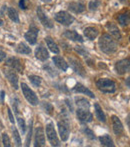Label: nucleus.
<instances>
[{"instance_id":"obj_47","label":"nucleus","mask_w":130,"mask_h":147,"mask_svg":"<svg viewBox=\"0 0 130 147\" xmlns=\"http://www.w3.org/2000/svg\"><path fill=\"white\" fill-rule=\"evenodd\" d=\"M3 25V21H2V19H0V26Z\"/></svg>"},{"instance_id":"obj_44","label":"nucleus","mask_w":130,"mask_h":147,"mask_svg":"<svg viewBox=\"0 0 130 147\" xmlns=\"http://www.w3.org/2000/svg\"><path fill=\"white\" fill-rule=\"evenodd\" d=\"M4 99V91H1V100L3 101Z\"/></svg>"},{"instance_id":"obj_11","label":"nucleus","mask_w":130,"mask_h":147,"mask_svg":"<svg viewBox=\"0 0 130 147\" xmlns=\"http://www.w3.org/2000/svg\"><path fill=\"white\" fill-rule=\"evenodd\" d=\"M37 16H38L39 20H40V22L43 24V25L45 26V27L47 28H53V23L52 21H51L50 19H49L48 16L45 14V12L43 11V9L40 7V6H38L37 7Z\"/></svg>"},{"instance_id":"obj_41","label":"nucleus","mask_w":130,"mask_h":147,"mask_svg":"<svg viewBox=\"0 0 130 147\" xmlns=\"http://www.w3.org/2000/svg\"><path fill=\"white\" fill-rule=\"evenodd\" d=\"M18 104H19V103H18V99H16L15 98V102H13V109H14V112L16 113V114H19V109H18Z\"/></svg>"},{"instance_id":"obj_48","label":"nucleus","mask_w":130,"mask_h":147,"mask_svg":"<svg viewBox=\"0 0 130 147\" xmlns=\"http://www.w3.org/2000/svg\"><path fill=\"white\" fill-rule=\"evenodd\" d=\"M120 1H125V0H120Z\"/></svg>"},{"instance_id":"obj_13","label":"nucleus","mask_w":130,"mask_h":147,"mask_svg":"<svg viewBox=\"0 0 130 147\" xmlns=\"http://www.w3.org/2000/svg\"><path fill=\"white\" fill-rule=\"evenodd\" d=\"M76 115L81 122H91L93 119V115L88 111V109L78 108L76 110Z\"/></svg>"},{"instance_id":"obj_29","label":"nucleus","mask_w":130,"mask_h":147,"mask_svg":"<svg viewBox=\"0 0 130 147\" xmlns=\"http://www.w3.org/2000/svg\"><path fill=\"white\" fill-rule=\"evenodd\" d=\"M41 108H42L43 110H44L45 112L47 113V114H49V115L52 114V112H53V106L49 102H45V101L41 102Z\"/></svg>"},{"instance_id":"obj_8","label":"nucleus","mask_w":130,"mask_h":147,"mask_svg":"<svg viewBox=\"0 0 130 147\" xmlns=\"http://www.w3.org/2000/svg\"><path fill=\"white\" fill-rule=\"evenodd\" d=\"M38 32L39 29L36 27V26L32 25L31 27L29 28V30L25 33V39L29 44L34 45L36 44L37 42V37H38Z\"/></svg>"},{"instance_id":"obj_43","label":"nucleus","mask_w":130,"mask_h":147,"mask_svg":"<svg viewBox=\"0 0 130 147\" xmlns=\"http://www.w3.org/2000/svg\"><path fill=\"white\" fill-rule=\"evenodd\" d=\"M5 58H6V53L4 52V51L0 50V62L3 61V60L5 59Z\"/></svg>"},{"instance_id":"obj_42","label":"nucleus","mask_w":130,"mask_h":147,"mask_svg":"<svg viewBox=\"0 0 130 147\" xmlns=\"http://www.w3.org/2000/svg\"><path fill=\"white\" fill-rule=\"evenodd\" d=\"M7 111H8V116H9L10 122L14 123V117H13V115H12V111L10 110V108H7Z\"/></svg>"},{"instance_id":"obj_21","label":"nucleus","mask_w":130,"mask_h":147,"mask_svg":"<svg viewBox=\"0 0 130 147\" xmlns=\"http://www.w3.org/2000/svg\"><path fill=\"white\" fill-rule=\"evenodd\" d=\"M98 30L95 27H87L84 29V35L87 37L89 40H94L98 36Z\"/></svg>"},{"instance_id":"obj_37","label":"nucleus","mask_w":130,"mask_h":147,"mask_svg":"<svg viewBox=\"0 0 130 147\" xmlns=\"http://www.w3.org/2000/svg\"><path fill=\"white\" fill-rule=\"evenodd\" d=\"M99 5H100V1L99 0H92V1L89 2V9L92 10V11H94V10H96L97 8L99 7Z\"/></svg>"},{"instance_id":"obj_20","label":"nucleus","mask_w":130,"mask_h":147,"mask_svg":"<svg viewBox=\"0 0 130 147\" xmlns=\"http://www.w3.org/2000/svg\"><path fill=\"white\" fill-rule=\"evenodd\" d=\"M53 62H54V64L57 66V67L59 68L60 70H62V71H67L68 69V63L65 61L64 59L62 58V57L60 56H54L53 57Z\"/></svg>"},{"instance_id":"obj_28","label":"nucleus","mask_w":130,"mask_h":147,"mask_svg":"<svg viewBox=\"0 0 130 147\" xmlns=\"http://www.w3.org/2000/svg\"><path fill=\"white\" fill-rule=\"evenodd\" d=\"M99 140H100L101 144L103 146H111V147H114V143H113V140L111 139V137L107 134L105 135H102L99 137Z\"/></svg>"},{"instance_id":"obj_39","label":"nucleus","mask_w":130,"mask_h":147,"mask_svg":"<svg viewBox=\"0 0 130 147\" xmlns=\"http://www.w3.org/2000/svg\"><path fill=\"white\" fill-rule=\"evenodd\" d=\"M31 136H32V121L30 122L29 131H28V135H27V138H26V146H29L30 140H31Z\"/></svg>"},{"instance_id":"obj_24","label":"nucleus","mask_w":130,"mask_h":147,"mask_svg":"<svg viewBox=\"0 0 130 147\" xmlns=\"http://www.w3.org/2000/svg\"><path fill=\"white\" fill-rule=\"evenodd\" d=\"M94 109H95V114H96V117L99 121L101 122H106V116H105V113L103 112L102 108L100 107V105L98 103H95L94 104Z\"/></svg>"},{"instance_id":"obj_14","label":"nucleus","mask_w":130,"mask_h":147,"mask_svg":"<svg viewBox=\"0 0 130 147\" xmlns=\"http://www.w3.org/2000/svg\"><path fill=\"white\" fill-rule=\"evenodd\" d=\"M69 62H70V65H71V67L73 68V70L76 72V73L79 74V75L82 76V77H84V76L86 75L83 65H82V64L80 63L77 59L72 58V57H69Z\"/></svg>"},{"instance_id":"obj_15","label":"nucleus","mask_w":130,"mask_h":147,"mask_svg":"<svg viewBox=\"0 0 130 147\" xmlns=\"http://www.w3.org/2000/svg\"><path fill=\"white\" fill-rule=\"evenodd\" d=\"M35 57L40 61H46L49 58V53L43 45H39L35 49Z\"/></svg>"},{"instance_id":"obj_19","label":"nucleus","mask_w":130,"mask_h":147,"mask_svg":"<svg viewBox=\"0 0 130 147\" xmlns=\"http://www.w3.org/2000/svg\"><path fill=\"white\" fill-rule=\"evenodd\" d=\"M68 9L74 13H81L85 10V5L80 2H71L68 5Z\"/></svg>"},{"instance_id":"obj_33","label":"nucleus","mask_w":130,"mask_h":147,"mask_svg":"<svg viewBox=\"0 0 130 147\" xmlns=\"http://www.w3.org/2000/svg\"><path fill=\"white\" fill-rule=\"evenodd\" d=\"M82 131L84 132V134H86V136H87L89 139L93 140V139H95V138H96L95 135H94V133H93V131H92L91 129H89L88 127H83Z\"/></svg>"},{"instance_id":"obj_35","label":"nucleus","mask_w":130,"mask_h":147,"mask_svg":"<svg viewBox=\"0 0 130 147\" xmlns=\"http://www.w3.org/2000/svg\"><path fill=\"white\" fill-rule=\"evenodd\" d=\"M17 121H18V125L20 127V130H21L22 133H25L26 131V124L25 121L22 117H17Z\"/></svg>"},{"instance_id":"obj_9","label":"nucleus","mask_w":130,"mask_h":147,"mask_svg":"<svg viewBox=\"0 0 130 147\" xmlns=\"http://www.w3.org/2000/svg\"><path fill=\"white\" fill-rule=\"evenodd\" d=\"M130 64H129V59H123L118 61L115 64V71L119 75H123V74L127 73L129 71Z\"/></svg>"},{"instance_id":"obj_36","label":"nucleus","mask_w":130,"mask_h":147,"mask_svg":"<svg viewBox=\"0 0 130 147\" xmlns=\"http://www.w3.org/2000/svg\"><path fill=\"white\" fill-rule=\"evenodd\" d=\"M43 68H44V70H46V71L48 72V73L50 74L52 77H54V76H57V72L55 71V70L53 69V68L51 67L49 64H45V65H43Z\"/></svg>"},{"instance_id":"obj_31","label":"nucleus","mask_w":130,"mask_h":147,"mask_svg":"<svg viewBox=\"0 0 130 147\" xmlns=\"http://www.w3.org/2000/svg\"><path fill=\"white\" fill-rule=\"evenodd\" d=\"M12 132H13V139H14V142H15L16 145H17V146H20V145H21V138H20L19 132H18L17 128H16V127L12 128Z\"/></svg>"},{"instance_id":"obj_12","label":"nucleus","mask_w":130,"mask_h":147,"mask_svg":"<svg viewBox=\"0 0 130 147\" xmlns=\"http://www.w3.org/2000/svg\"><path fill=\"white\" fill-rule=\"evenodd\" d=\"M34 146H45V135L44 130L41 126L36 128L35 130V139H34Z\"/></svg>"},{"instance_id":"obj_25","label":"nucleus","mask_w":130,"mask_h":147,"mask_svg":"<svg viewBox=\"0 0 130 147\" xmlns=\"http://www.w3.org/2000/svg\"><path fill=\"white\" fill-rule=\"evenodd\" d=\"M16 52L20 53V54H30L31 53V48L23 42H20L19 44L16 46Z\"/></svg>"},{"instance_id":"obj_5","label":"nucleus","mask_w":130,"mask_h":147,"mask_svg":"<svg viewBox=\"0 0 130 147\" xmlns=\"http://www.w3.org/2000/svg\"><path fill=\"white\" fill-rule=\"evenodd\" d=\"M57 126H58V131L61 140L62 141H67L70 134V127H69V123H68V120L66 118L62 120H59L58 123H57Z\"/></svg>"},{"instance_id":"obj_4","label":"nucleus","mask_w":130,"mask_h":147,"mask_svg":"<svg viewBox=\"0 0 130 147\" xmlns=\"http://www.w3.org/2000/svg\"><path fill=\"white\" fill-rule=\"evenodd\" d=\"M46 135L48 138L49 142L52 146H60V141L58 139V136L55 131L54 125L52 122H49L46 125Z\"/></svg>"},{"instance_id":"obj_23","label":"nucleus","mask_w":130,"mask_h":147,"mask_svg":"<svg viewBox=\"0 0 130 147\" xmlns=\"http://www.w3.org/2000/svg\"><path fill=\"white\" fill-rule=\"evenodd\" d=\"M106 27L107 29L109 30V32H110V34L112 35L113 37H115L116 39H120L121 38V35H120V32H119L118 28H117L116 25H114V24L112 23H107L106 24Z\"/></svg>"},{"instance_id":"obj_30","label":"nucleus","mask_w":130,"mask_h":147,"mask_svg":"<svg viewBox=\"0 0 130 147\" xmlns=\"http://www.w3.org/2000/svg\"><path fill=\"white\" fill-rule=\"evenodd\" d=\"M28 78H29V80L31 81V83L35 86V87H39L41 82H42V78L39 77V76H36V75H29Z\"/></svg>"},{"instance_id":"obj_3","label":"nucleus","mask_w":130,"mask_h":147,"mask_svg":"<svg viewBox=\"0 0 130 147\" xmlns=\"http://www.w3.org/2000/svg\"><path fill=\"white\" fill-rule=\"evenodd\" d=\"M21 89H22V93H23L25 99L32 105V106H35V105L38 104V97L36 96L35 92L32 90L30 87H28V85L26 83H21Z\"/></svg>"},{"instance_id":"obj_26","label":"nucleus","mask_w":130,"mask_h":147,"mask_svg":"<svg viewBox=\"0 0 130 147\" xmlns=\"http://www.w3.org/2000/svg\"><path fill=\"white\" fill-rule=\"evenodd\" d=\"M7 15H8V17L10 18V20H12V21L15 22V23H19V21H20V20H19V16H18L17 11H16L14 8L8 7Z\"/></svg>"},{"instance_id":"obj_2","label":"nucleus","mask_w":130,"mask_h":147,"mask_svg":"<svg viewBox=\"0 0 130 147\" xmlns=\"http://www.w3.org/2000/svg\"><path fill=\"white\" fill-rule=\"evenodd\" d=\"M96 87L103 93H114L116 91V84L108 78H100L96 81Z\"/></svg>"},{"instance_id":"obj_32","label":"nucleus","mask_w":130,"mask_h":147,"mask_svg":"<svg viewBox=\"0 0 130 147\" xmlns=\"http://www.w3.org/2000/svg\"><path fill=\"white\" fill-rule=\"evenodd\" d=\"M118 22H119V24L120 25H122V26H125V25H127L128 24V21H129V17H128V14H121V15H119L118 16Z\"/></svg>"},{"instance_id":"obj_6","label":"nucleus","mask_w":130,"mask_h":147,"mask_svg":"<svg viewBox=\"0 0 130 147\" xmlns=\"http://www.w3.org/2000/svg\"><path fill=\"white\" fill-rule=\"evenodd\" d=\"M54 18L58 23H60L61 25H64V26L71 25L74 21L73 16L70 15V14L66 11H59L58 13L55 14Z\"/></svg>"},{"instance_id":"obj_27","label":"nucleus","mask_w":130,"mask_h":147,"mask_svg":"<svg viewBox=\"0 0 130 147\" xmlns=\"http://www.w3.org/2000/svg\"><path fill=\"white\" fill-rule=\"evenodd\" d=\"M76 105L78 106V108H83V109H89L90 104L85 98H82V97H76L75 98Z\"/></svg>"},{"instance_id":"obj_17","label":"nucleus","mask_w":130,"mask_h":147,"mask_svg":"<svg viewBox=\"0 0 130 147\" xmlns=\"http://www.w3.org/2000/svg\"><path fill=\"white\" fill-rule=\"evenodd\" d=\"M63 36L67 39L72 41H78V42H83V38L80 34H78L75 30H66L63 33Z\"/></svg>"},{"instance_id":"obj_45","label":"nucleus","mask_w":130,"mask_h":147,"mask_svg":"<svg viewBox=\"0 0 130 147\" xmlns=\"http://www.w3.org/2000/svg\"><path fill=\"white\" fill-rule=\"evenodd\" d=\"M126 83H127V87H129V78H127V80H126Z\"/></svg>"},{"instance_id":"obj_38","label":"nucleus","mask_w":130,"mask_h":147,"mask_svg":"<svg viewBox=\"0 0 130 147\" xmlns=\"http://www.w3.org/2000/svg\"><path fill=\"white\" fill-rule=\"evenodd\" d=\"M2 142H3V145L6 147H10L11 146V143H10V139L8 137V135L6 133L2 134Z\"/></svg>"},{"instance_id":"obj_22","label":"nucleus","mask_w":130,"mask_h":147,"mask_svg":"<svg viewBox=\"0 0 130 147\" xmlns=\"http://www.w3.org/2000/svg\"><path fill=\"white\" fill-rule=\"evenodd\" d=\"M45 42H46L48 48L50 49V51H52V52L55 53V54H58L59 47H58V45L54 42V40H53L51 37H46V38H45Z\"/></svg>"},{"instance_id":"obj_7","label":"nucleus","mask_w":130,"mask_h":147,"mask_svg":"<svg viewBox=\"0 0 130 147\" xmlns=\"http://www.w3.org/2000/svg\"><path fill=\"white\" fill-rule=\"evenodd\" d=\"M3 73H4V75H5L6 79H7L8 81H9V83L12 85V87L15 89V90H17L18 89V76H17V74H16L15 70L12 69V68H8V69L4 68Z\"/></svg>"},{"instance_id":"obj_46","label":"nucleus","mask_w":130,"mask_h":147,"mask_svg":"<svg viewBox=\"0 0 130 147\" xmlns=\"http://www.w3.org/2000/svg\"><path fill=\"white\" fill-rule=\"evenodd\" d=\"M41 1H43V2H50V1H52V0H41Z\"/></svg>"},{"instance_id":"obj_16","label":"nucleus","mask_w":130,"mask_h":147,"mask_svg":"<svg viewBox=\"0 0 130 147\" xmlns=\"http://www.w3.org/2000/svg\"><path fill=\"white\" fill-rule=\"evenodd\" d=\"M112 126H113V131H114V133L116 134V135L122 134L124 128H123V125H122V123H121L120 119L117 116H115V115L112 116Z\"/></svg>"},{"instance_id":"obj_10","label":"nucleus","mask_w":130,"mask_h":147,"mask_svg":"<svg viewBox=\"0 0 130 147\" xmlns=\"http://www.w3.org/2000/svg\"><path fill=\"white\" fill-rule=\"evenodd\" d=\"M6 65L9 66L10 68L14 69L15 71L22 73L23 72V65H22L21 60L17 57H11V58H8L6 60Z\"/></svg>"},{"instance_id":"obj_34","label":"nucleus","mask_w":130,"mask_h":147,"mask_svg":"<svg viewBox=\"0 0 130 147\" xmlns=\"http://www.w3.org/2000/svg\"><path fill=\"white\" fill-rule=\"evenodd\" d=\"M75 50L77 51L79 54H81L82 56L85 57V58L86 57H89V53L87 52V50H86L83 46H75Z\"/></svg>"},{"instance_id":"obj_1","label":"nucleus","mask_w":130,"mask_h":147,"mask_svg":"<svg viewBox=\"0 0 130 147\" xmlns=\"http://www.w3.org/2000/svg\"><path fill=\"white\" fill-rule=\"evenodd\" d=\"M99 47H100L101 51L106 54H112L117 50V43L110 35L104 34L100 37L98 41Z\"/></svg>"},{"instance_id":"obj_18","label":"nucleus","mask_w":130,"mask_h":147,"mask_svg":"<svg viewBox=\"0 0 130 147\" xmlns=\"http://www.w3.org/2000/svg\"><path fill=\"white\" fill-rule=\"evenodd\" d=\"M73 91L76 93H83V94L85 95H88L89 97H91V98H94L95 97V95L92 93L91 90H89L87 87H85L84 85H82L81 83H77L75 86L73 87Z\"/></svg>"},{"instance_id":"obj_40","label":"nucleus","mask_w":130,"mask_h":147,"mask_svg":"<svg viewBox=\"0 0 130 147\" xmlns=\"http://www.w3.org/2000/svg\"><path fill=\"white\" fill-rule=\"evenodd\" d=\"M27 0H20L19 1V6H20V8L21 9H23V10H25V9H27Z\"/></svg>"}]
</instances>
